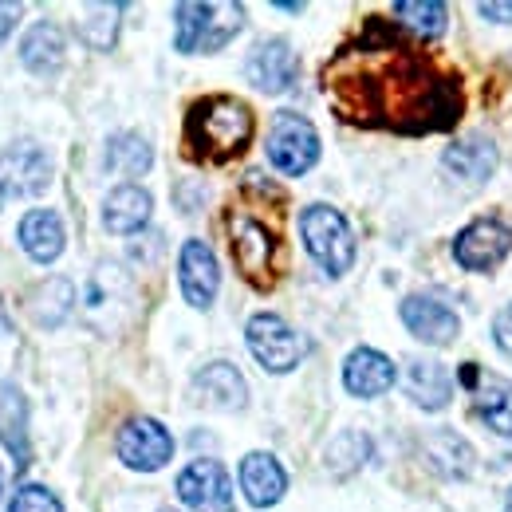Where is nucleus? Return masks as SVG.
<instances>
[{"instance_id":"obj_1","label":"nucleus","mask_w":512,"mask_h":512,"mask_svg":"<svg viewBox=\"0 0 512 512\" xmlns=\"http://www.w3.org/2000/svg\"><path fill=\"white\" fill-rule=\"evenodd\" d=\"M331 107L355 127L430 134L461 115V83L410 44L390 20L371 16L359 40L335 52L323 71Z\"/></svg>"},{"instance_id":"obj_2","label":"nucleus","mask_w":512,"mask_h":512,"mask_svg":"<svg viewBox=\"0 0 512 512\" xmlns=\"http://www.w3.org/2000/svg\"><path fill=\"white\" fill-rule=\"evenodd\" d=\"M253 142V111L233 95H209L186 115V146L197 162L221 166Z\"/></svg>"},{"instance_id":"obj_3","label":"nucleus","mask_w":512,"mask_h":512,"mask_svg":"<svg viewBox=\"0 0 512 512\" xmlns=\"http://www.w3.org/2000/svg\"><path fill=\"white\" fill-rule=\"evenodd\" d=\"M178 20V52H217L225 48L241 24H245V8L229 4V0H209V4H178L174 8Z\"/></svg>"},{"instance_id":"obj_4","label":"nucleus","mask_w":512,"mask_h":512,"mask_svg":"<svg viewBox=\"0 0 512 512\" xmlns=\"http://www.w3.org/2000/svg\"><path fill=\"white\" fill-rule=\"evenodd\" d=\"M229 249L241 268V276L253 288H272L276 280V233L256 221L249 209H229Z\"/></svg>"},{"instance_id":"obj_5","label":"nucleus","mask_w":512,"mask_h":512,"mask_svg":"<svg viewBox=\"0 0 512 512\" xmlns=\"http://www.w3.org/2000/svg\"><path fill=\"white\" fill-rule=\"evenodd\" d=\"M300 233H304L308 253L316 256V264H320L327 276H343L351 268V260H355V237H351V229H347V221H343L339 209H331V205H308L304 217H300Z\"/></svg>"},{"instance_id":"obj_6","label":"nucleus","mask_w":512,"mask_h":512,"mask_svg":"<svg viewBox=\"0 0 512 512\" xmlns=\"http://www.w3.org/2000/svg\"><path fill=\"white\" fill-rule=\"evenodd\" d=\"M320 158V134L316 127L304 119V115H292V111H280L272 119L268 130V162L280 170V174H304L312 170Z\"/></svg>"},{"instance_id":"obj_7","label":"nucleus","mask_w":512,"mask_h":512,"mask_svg":"<svg viewBox=\"0 0 512 512\" xmlns=\"http://www.w3.org/2000/svg\"><path fill=\"white\" fill-rule=\"evenodd\" d=\"M245 335H249V351L256 355V363L272 375H284L304 359V339L272 312L253 316Z\"/></svg>"},{"instance_id":"obj_8","label":"nucleus","mask_w":512,"mask_h":512,"mask_svg":"<svg viewBox=\"0 0 512 512\" xmlns=\"http://www.w3.org/2000/svg\"><path fill=\"white\" fill-rule=\"evenodd\" d=\"M178 497L193 512H237L229 473L217 461H193L178 477Z\"/></svg>"},{"instance_id":"obj_9","label":"nucleus","mask_w":512,"mask_h":512,"mask_svg":"<svg viewBox=\"0 0 512 512\" xmlns=\"http://www.w3.org/2000/svg\"><path fill=\"white\" fill-rule=\"evenodd\" d=\"M461 383L473 390V414H477L493 434L512 438V379L481 375L473 363H465Z\"/></svg>"},{"instance_id":"obj_10","label":"nucleus","mask_w":512,"mask_h":512,"mask_svg":"<svg viewBox=\"0 0 512 512\" xmlns=\"http://www.w3.org/2000/svg\"><path fill=\"white\" fill-rule=\"evenodd\" d=\"M509 249H512V233L501 225V221H493V217L473 221V225H469V229H461V237L453 241V256H457V264H461V268H469V272H485V268L501 264Z\"/></svg>"},{"instance_id":"obj_11","label":"nucleus","mask_w":512,"mask_h":512,"mask_svg":"<svg viewBox=\"0 0 512 512\" xmlns=\"http://www.w3.org/2000/svg\"><path fill=\"white\" fill-rule=\"evenodd\" d=\"M170 453H174V438L154 418H134L119 430V457L130 469H146V473L162 469L170 461Z\"/></svg>"},{"instance_id":"obj_12","label":"nucleus","mask_w":512,"mask_h":512,"mask_svg":"<svg viewBox=\"0 0 512 512\" xmlns=\"http://www.w3.org/2000/svg\"><path fill=\"white\" fill-rule=\"evenodd\" d=\"M48 174H52V166H48L44 150L32 146V142H20V146L0 154V193L4 197L40 193L48 186Z\"/></svg>"},{"instance_id":"obj_13","label":"nucleus","mask_w":512,"mask_h":512,"mask_svg":"<svg viewBox=\"0 0 512 512\" xmlns=\"http://www.w3.org/2000/svg\"><path fill=\"white\" fill-rule=\"evenodd\" d=\"M296 71H300V60L296 52L284 44V40H268V44H256L249 64H245V75L249 83L260 87L264 95H280L296 83Z\"/></svg>"},{"instance_id":"obj_14","label":"nucleus","mask_w":512,"mask_h":512,"mask_svg":"<svg viewBox=\"0 0 512 512\" xmlns=\"http://www.w3.org/2000/svg\"><path fill=\"white\" fill-rule=\"evenodd\" d=\"M402 323L410 327V335H418L422 343H434V347H446L453 343V335L461 331L457 312L434 300V296H410L402 300Z\"/></svg>"},{"instance_id":"obj_15","label":"nucleus","mask_w":512,"mask_h":512,"mask_svg":"<svg viewBox=\"0 0 512 512\" xmlns=\"http://www.w3.org/2000/svg\"><path fill=\"white\" fill-rule=\"evenodd\" d=\"M182 292L193 308H209V300L217 296L221 272H217V256L209 253L205 241H186L182 245Z\"/></svg>"},{"instance_id":"obj_16","label":"nucleus","mask_w":512,"mask_h":512,"mask_svg":"<svg viewBox=\"0 0 512 512\" xmlns=\"http://www.w3.org/2000/svg\"><path fill=\"white\" fill-rule=\"evenodd\" d=\"M394 379H398L394 363L386 359L383 351H371V347L351 351V359L343 367V383L355 398H379L394 386Z\"/></svg>"},{"instance_id":"obj_17","label":"nucleus","mask_w":512,"mask_h":512,"mask_svg":"<svg viewBox=\"0 0 512 512\" xmlns=\"http://www.w3.org/2000/svg\"><path fill=\"white\" fill-rule=\"evenodd\" d=\"M193 394H197V402H205V406H213V410H241L249 386H245L237 367H229V363H209L205 371H197Z\"/></svg>"},{"instance_id":"obj_18","label":"nucleus","mask_w":512,"mask_h":512,"mask_svg":"<svg viewBox=\"0 0 512 512\" xmlns=\"http://www.w3.org/2000/svg\"><path fill=\"white\" fill-rule=\"evenodd\" d=\"M241 489H245L249 505L268 509V505H276L284 497L288 477H284V469H280V461L272 453H249L241 461Z\"/></svg>"},{"instance_id":"obj_19","label":"nucleus","mask_w":512,"mask_h":512,"mask_svg":"<svg viewBox=\"0 0 512 512\" xmlns=\"http://www.w3.org/2000/svg\"><path fill=\"white\" fill-rule=\"evenodd\" d=\"M446 170L457 174V178H465L469 186H481V182H489V174L497 170V150H493L489 138L469 134V138L453 142L446 150Z\"/></svg>"},{"instance_id":"obj_20","label":"nucleus","mask_w":512,"mask_h":512,"mask_svg":"<svg viewBox=\"0 0 512 512\" xmlns=\"http://www.w3.org/2000/svg\"><path fill=\"white\" fill-rule=\"evenodd\" d=\"M20 245L24 253L40 264H52L56 256L64 253V225L52 209H32L24 221H20Z\"/></svg>"},{"instance_id":"obj_21","label":"nucleus","mask_w":512,"mask_h":512,"mask_svg":"<svg viewBox=\"0 0 512 512\" xmlns=\"http://www.w3.org/2000/svg\"><path fill=\"white\" fill-rule=\"evenodd\" d=\"M406 390L418 406L426 410H446L453 383H449L446 367L442 363H430V359H410L406 363Z\"/></svg>"},{"instance_id":"obj_22","label":"nucleus","mask_w":512,"mask_h":512,"mask_svg":"<svg viewBox=\"0 0 512 512\" xmlns=\"http://www.w3.org/2000/svg\"><path fill=\"white\" fill-rule=\"evenodd\" d=\"M150 221V193L138 186H119L103 205V225L111 233H138Z\"/></svg>"},{"instance_id":"obj_23","label":"nucleus","mask_w":512,"mask_h":512,"mask_svg":"<svg viewBox=\"0 0 512 512\" xmlns=\"http://www.w3.org/2000/svg\"><path fill=\"white\" fill-rule=\"evenodd\" d=\"M20 60L32 67L36 75H52L56 67L64 64V32L56 28V24H36L28 36H24V44H20Z\"/></svg>"},{"instance_id":"obj_24","label":"nucleus","mask_w":512,"mask_h":512,"mask_svg":"<svg viewBox=\"0 0 512 512\" xmlns=\"http://www.w3.org/2000/svg\"><path fill=\"white\" fill-rule=\"evenodd\" d=\"M24 414H28L24 394H20V390H12V386H4V390H0V442H4V446H8V453L16 457V469H24V465H28V434H24Z\"/></svg>"},{"instance_id":"obj_25","label":"nucleus","mask_w":512,"mask_h":512,"mask_svg":"<svg viewBox=\"0 0 512 512\" xmlns=\"http://www.w3.org/2000/svg\"><path fill=\"white\" fill-rule=\"evenodd\" d=\"M83 304H87V316H103L119 304H127V276L119 264H103L91 280H87V292H83Z\"/></svg>"},{"instance_id":"obj_26","label":"nucleus","mask_w":512,"mask_h":512,"mask_svg":"<svg viewBox=\"0 0 512 512\" xmlns=\"http://www.w3.org/2000/svg\"><path fill=\"white\" fill-rule=\"evenodd\" d=\"M394 16L402 28H410L422 40H438L446 32V4H438V0H398Z\"/></svg>"},{"instance_id":"obj_27","label":"nucleus","mask_w":512,"mask_h":512,"mask_svg":"<svg viewBox=\"0 0 512 512\" xmlns=\"http://www.w3.org/2000/svg\"><path fill=\"white\" fill-rule=\"evenodd\" d=\"M119 12H123V4H87L83 20H79L83 44L95 48V52H107L119 36Z\"/></svg>"},{"instance_id":"obj_28","label":"nucleus","mask_w":512,"mask_h":512,"mask_svg":"<svg viewBox=\"0 0 512 512\" xmlns=\"http://www.w3.org/2000/svg\"><path fill=\"white\" fill-rule=\"evenodd\" d=\"M150 162H154V154H150L146 138H138V134H119L107 142V170H115V174H127V178L146 174Z\"/></svg>"},{"instance_id":"obj_29","label":"nucleus","mask_w":512,"mask_h":512,"mask_svg":"<svg viewBox=\"0 0 512 512\" xmlns=\"http://www.w3.org/2000/svg\"><path fill=\"white\" fill-rule=\"evenodd\" d=\"M8 512H64V505H60V497H56L52 489H44V485H24V489H16Z\"/></svg>"},{"instance_id":"obj_30","label":"nucleus","mask_w":512,"mask_h":512,"mask_svg":"<svg viewBox=\"0 0 512 512\" xmlns=\"http://www.w3.org/2000/svg\"><path fill=\"white\" fill-rule=\"evenodd\" d=\"M493 339H497V347L512 355V304L505 312H497V320H493Z\"/></svg>"},{"instance_id":"obj_31","label":"nucleus","mask_w":512,"mask_h":512,"mask_svg":"<svg viewBox=\"0 0 512 512\" xmlns=\"http://www.w3.org/2000/svg\"><path fill=\"white\" fill-rule=\"evenodd\" d=\"M16 16H20V4H4V0H0V44H4V36L12 32Z\"/></svg>"},{"instance_id":"obj_32","label":"nucleus","mask_w":512,"mask_h":512,"mask_svg":"<svg viewBox=\"0 0 512 512\" xmlns=\"http://www.w3.org/2000/svg\"><path fill=\"white\" fill-rule=\"evenodd\" d=\"M477 12L481 16H489V20H512V4H477Z\"/></svg>"},{"instance_id":"obj_33","label":"nucleus","mask_w":512,"mask_h":512,"mask_svg":"<svg viewBox=\"0 0 512 512\" xmlns=\"http://www.w3.org/2000/svg\"><path fill=\"white\" fill-rule=\"evenodd\" d=\"M505 512H512V493H509V505H505Z\"/></svg>"},{"instance_id":"obj_34","label":"nucleus","mask_w":512,"mask_h":512,"mask_svg":"<svg viewBox=\"0 0 512 512\" xmlns=\"http://www.w3.org/2000/svg\"><path fill=\"white\" fill-rule=\"evenodd\" d=\"M162 512H174V509H162Z\"/></svg>"},{"instance_id":"obj_35","label":"nucleus","mask_w":512,"mask_h":512,"mask_svg":"<svg viewBox=\"0 0 512 512\" xmlns=\"http://www.w3.org/2000/svg\"><path fill=\"white\" fill-rule=\"evenodd\" d=\"M0 481H4V473H0Z\"/></svg>"}]
</instances>
